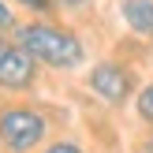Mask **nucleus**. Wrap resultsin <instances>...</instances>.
<instances>
[{
	"label": "nucleus",
	"mask_w": 153,
	"mask_h": 153,
	"mask_svg": "<svg viewBox=\"0 0 153 153\" xmlns=\"http://www.w3.org/2000/svg\"><path fill=\"white\" fill-rule=\"evenodd\" d=\"M37 75V60L26 49H4L0 52V86L4 90H26Z\"/></svg>",
	"instance_id": "20e7f679"
},
{
	"label": "nucleus",
	"mask_w": 153,
	"mask_h": 153,
	"mask_svg": "<svg viewBox=\"0 0 153 153\" xmlns=\"http://www.w3.org/2000/svg\"><path fill=\"white\" fill-rule=\"evenodd\" d=\"M19 4H22V7H30V11H49V7H52L49 0H19Z\"/></svg>",
	"instance_id": "6e6552de"
},
{
	"label": "nucleus",
	"mask_w": 153,
	"mask_h": 153,
	"mask_svg": "<svg viewBox=\"0 0 153 153\" xmlns=\"http://www.w3.org/2000/svg\"><path fill=\"white\" fill-rule=\"evenodd\" d=\"M45 153H82V146H75V142H52Z\"/></svg>",
	"instance_id": "0eeeda50"
},
{
	"label": "nucleus",
	"mask_w": 153,
	"mask_h": 153,
	"mask_svg": "<svg viewBox=\"0 0 153 153\" xmlns=\"http://www.w3.org/2000/svg\"><path fill=\"white\" fill-rule=\"evenodd\" d=\"M134 105H138V116L146 120V123H153V82L138 94V101H134Z\"/></svg>",
	"instance_id": "423d86ee"
},
{
	"label": "nucleus",
	"mask_w": 153,
	"mask_h": 153,
	"mask_svg": "<svg viewBox=\"0 0 153 153\" xmlns=\"http://www.w3.org/2000/svg\"><path fill=\"white\" fill-rule=\"evenodd\" d=\"M120 11H123L127 26H131L134 34L153 37V0H123V4H120Z\"/></svg>",
	"instance_id": "39448f33"
},
{
	"label": "nucleus",
	"mask_w": 153,
	"mask_h": 153,
	"mask_svg": "<svg viewBox=\"0 0 153 153\" xmlns=\"http://www.w3.org/2000/svg\"><path fill=\"white\" fill-rule=\"evenodd\" d=\"M19 45L30 52L34 60L49 67H79L86 60V49L82 41L71 34V30H60V26H49V22H30V26L19 30Z\"/></svg>",
	"instance_id": "f257e3e1"
},
{
	"label": "nucleus",
	"mask_w": 153,
	"mask_h": 153,
	"mask_svg": "<svg viewBox=\"0 0 153 153\" xmlns=\"http://www.w3.org/2000/svg\"><path fill=\"white\" fill-rule=\"evenodd\" d=\"M45 138V120L34 108H7L0 112V142L11 153H26Z\"/></svg>",
	"instance_id": "f03ea898"
},
{
	"label": "nucleus",
	"mask_w": 153,
	"mask_h": 153,
	"mask_svg": "<svg viewBox=\"0 0 153 153\" xmlns=\"http://www.w3.org/2000/svg\"><path fill=\"white\" fill-rule=\"evenodd\" d=\"M90 90H94L101 101H108V105H123L127 97H131V90H134V79H131L127 67L105 60V64H97L94 71H90Z\"/></svg>",
	"instance_id": "7ed1b4c3"
},
{
	"label": "nucleus",
	"mask_w": 153,
	"mask_h": 153,
	"mask_svg": "<svg viewBox=\"0 0 153 153\" xmlns=\"http://www.w3.org/2000/svg\"><path fill=\"white\" fill-rule=\"evenodd\" d=\"M0 26H11V11H7V4H0Z\"/></svg>",
	"instance_id": "1a4fd4ad"
},
{
	"label": "nucleus",
	"mask_w": 153,
	"mask_h": 153,
	"mask_svg": "<svg viewBox=\"0 0 153 153\" xmlns=\"http://www.w3.org/2000/svg\"><path fill=\"white\" fill-rule=\"evenodd\" d=\"M4 49H7V45H4V41H0V52H4Z\"/></svg>",
	"instance_id": "9b49d317"
},
{
	"label": "nucleus",
	"mask_w": 153,
	"mask_h": 153,
	"mask_svg": "<svg viewBox=\"0 0 153 153\" xmlns=\"http://www.w3.org/2000/svg\"><path fill=\"white\" fill-rule=\"evenodd\" d=\"M60 4H64V7H82L86 0H60Z\"/></svg>",
	"instance_id": "9d476101"
}]
</instances>
